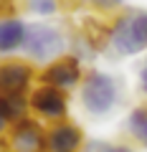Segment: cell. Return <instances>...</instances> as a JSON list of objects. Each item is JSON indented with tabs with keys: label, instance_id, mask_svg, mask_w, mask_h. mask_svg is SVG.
Here are the masks:
<instances>
[{
	"label": "cell",
	"instance_id": "5b68a950",
	"mask_svg": "<svg viewBox=\"0 0 147 152\" xmlns=\"http://www.w3.org/2000/svg\"><path fill=\"white\" fill-rule=\"evenodd\" d=\"M38 69L28 58H0V94L3 96H28L36 86Z\"/></svg>",
	"mask_w": 147,
	"mask_h": 152
},
{
	"label": "cell",
	"instance_id": "ac0fdd59",
	"mask_svg": "<svg viewBox=\"0 0 147 152\" xmlns=\"http://www.w3.org/2000/svg\"><path fill=\"white\" fill-rule=\"evenodd\" d=\"M114 152H137L132 145H114Z\"/></svg>",
	"mask_w": 147,
	"mask_h": 152
},
{
	"label": "cell",
	"instance_id": "277c9868",
	"mask_svg": "<svg viewBox=\"0 0 147 152\" xmlns=\"http://www.w3.org/2000/svg\"><path fill=\"white\" fill-rule=\"evenodd\" d=\"M28 107H31V117H36L38 122H56L69 119V94L59 91L53 86H46V84H36L28 94Z\"/></svg>",
	"mask_w": 147,
	"mask_h": 152
},
{
	"label": "cell",
	"instance_id": "5bb4252c",
	"mask_svg": "<svg viewBox=\"0 0 147 152\" xmlns=\"http://www.w3.org/2000/svg\"><path fill=\"white\" fill-rule=\"evenodd\" d=\"M86 3L99 15H117L119 10H124V0H86Z\"/></svg>",
	"mask_w": 147,
	"mask_h": 152
},
{
	"label": "cell",
	"instance_id": "d6986e66",
	"mask_svg": "<svg viewBox=\"0 0 147 152\" xmlns=\"http://www.w3.org/2000/svg\"><path fill=\"white\" fill-rule=\"evenodd\" d=\"M0 152H5V142L3 140H0Z\"/></svg>",
	"mask_w": 147,
	"mask_h": 152
},
{
	"label": "cell",
	"instance_id": "9c48e42d",
	"mask_svg": "<svg viewBox=\"0 0 147 152\" xmlns=\"http://www.w3.org/2000/svg\"><path fill=\"white\" fill-rule=\"evenodd\" d=\"M28 28L31 23H26L18 15H0V56L3 58H10L13 53L23 51Z\"/></svg>",
	"mask_w": 147,
	"mask_h": 152
},
{
	"label": "cell",
	"instance_id": "2e32d148",
	"mask_svg": "<svg viewBox=\"0 0 147 152\" xmlns=\"http://www.w3.org/2000/svg\"><path fill=\"white\" fill-rule=\"evenodd\" d=\"M137 79H140V91L147 96V53H145V58H142V64H140V71H137Z\"/></svg>",
	"mask_w": 147,
	"mask_h": 152
},
{
	"label": "cell",
	"instance_id": "6da1fadb",
	"mask_svg": "<svg viewBox=\"0 0 147 152\" xmlns=\"http://www.w3.org/2000/svg\"><path fill=\"white\" fill-rule=\"evenodd\" d=\"M109 48L119 58L147 53V10L124 8L109 20Z\"/></svg>",
	"mask_w": 147,
	"mask_h": 152
},
{
	"label": "cell",
	"instance_id": "52a82bcc",
	"mask_svg": "<svg viewBox=\"0 0 147 152\" xmlns=\"http://www.w3.org/2000/svg\"><path fill=\"white\" fill-rule=\"evenodd\" d=\"M5 152H48L46 150V127L36 117L15 122L3 137Z\"/></svg>",
	"mask_w": 147,
	"mask_h": 152
},
{
	"label": "cell",
	"instance_id": "7a4b0ae2",
	"mask_svg": "<svg viewBox=\"0 0 147 152\" xmlns=\"http://www.w3.org/2000/svg\"><path fill=\"white\" fill-rule=\"evenodd\" d=\"M79 102H81V109L94 119L109 117L122 102L119 79L109 71L89 69L81 79V86H79Z\"/></svg>",
	"mask_w": 147,
	"mask_h": 152
},
{
	"label": "cell",
	"instance_id": "ba28073f",
	"mask_svg": "<svg viewBox=\"0 0 147 152\" xmlns=\"http://www.w3.org/2000/svg\"><path fill=\"white\" fill-rule=\"evenodd\" d=\"M84 142H86L84 129L71 119L46 127V150L48 152H81Z\"/></svg>",
	"mask_w": 147,
	"mask_h": 152
},
{
	"label": "cell",
	"instance_id": "4fadbf2b",
	"mask_svg": "<svg viewBox=\"0 0 147 152\" xmlns=\"http://www.w3.org/2000/svg\"><path fill=\"white\" fill-rule=\"evenodd\" d=\"M26 10L31 13V15H36V18H41V20H46V18L59 15L61 0H26Z\"/></svg>",
	"mask_w": 147,
	"mask_h": 152
},
{
	"label": "cell",
	"instance_id": "8992f818",
	"mask_svg": "<svg viewBox=\"0 0 147 152\" xmlns=\"http://www.w3.org/2000/svg\"><path fill=\"white\" fill-rule=\"evenodd\" d=\"M84 64L71 53H64L59 56L56 61L46 64L43 69L38 71V79L36 84H46V86H53L59 91H74V89L81 86V79H84Z\"/></svg>",
	"mask_w": 147,
	"mask_h": 152
},
{
	"label": "cell",
	"instance_id": "8fae6325",
	"mask_svg": "<svg viewBox=\"0 0 147 152\" xmlns=\"http://www.w3.org/2000/svg\"><path fill=\"white\" fill-rule=\"evenodd\" d=\"M79 33L84 36V41H86V43L91 46L97 53H104V51L109 48V23L102 20V18L86 15V18L81 20Z\"/></svg>",
	"mask_w": 147,
	"mask_h": 152
},
{
	"label": "cell",
	"instance_id": "9a60e30c",
	"mask_svg": "<svg viewBox=\"0 0 147 152\" xmlns=\"http://www.w3.org/2000/svg\"><path fill=\"white\" fill-rule=\"evenodd\" d=\"M117 142H107V140H86L81 147V152H114Z\"/></svg>",
	"mask_w": 147,
	"mask_h": 152
},
{
	"label": "cell",
	"instance_id": "3957f363",
	"mask_svg": "<svg viewBox=\"0 0 147 152\" xmlns=\"http://www.w3.org/2000/svg\"><path fill=\"white\" fill-rule=\"evenodd\" d=\"M23 53L31 64H51L69 53V36L53 23H31Z\"/></svg>",
	"mask_w": 147,
	"mask_h": 152
},
{
	"label": "cell",
	"instance_id": "30bf717a",
	"mask_svg": "<svg viewBox=\"0 0 147 152\" xmlns=\"http://www.w3.org/2000/svg\"><path fill=\"white\" fill-rule=\"evenodd\" d=\"M31 117V107H28V96H3L0 94V140L8 134L15 122Z\"/></svg>",
	"mask_w": 147,
	"mask_h": 152
},
{
	"label": "cell",
	"instance_id": "e0dca14e",
	"mask_svg": "<svg viewBox=\"0 0 147 152\" xmlns=\"http://www.w3.org/2000/svg\"><path fill=\"white\" fill-rule=\"evenodd\" d=\"M0 15H15V0H0Z\"/></svg>",
	"mask_w": 147,
	"mask_h": 152
},
{
	"label": "cell",
	"instance_id": "7c38bea8",
	"mask_svg": "<svg viewBox=\"0 0 147 152\" xmlns=\"http://www.w3.org/2000/svg\"><path fill=\"white\" fill-rule=\"evenodd\" d=\"M124 127H127V134H129L140 147L147 150V104H140V107L129 109Z\"/></svg>",
	"mask_w": 147,
	"mask_h": 152
}]
</instances>
